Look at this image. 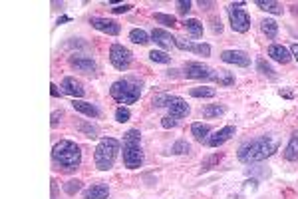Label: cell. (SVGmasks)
Instances as JSON below:
<instances>
[{
  "label": "cell",
  "mask_w": 298,
  "mask_h": 199,
  "mask_svg": "<svg viewBox=\"0 0 298 199\" xmlns=\"http://www.w3.org/2000/svg\"><path fill=\"white\" fill-rule=\"evenodd\" d=\"M161 126H163V128H167V130H169V128H175V126H177V120H173L171 116H167V118H163V120H161Z\"/></svg>",
  "instance_id": "obj_39"
},
{
  "label": "cell",
  "mask_w": 298,
  "mask_h": 199,
  "mask_svg": "<svg viewBox=\"0 0 298 199\" xmlns=\"http://www.w3.org/2000/svg\"><path fill=\"white\" fill-rule=\"evenodd\" d=\"M217 92L215 88H193L191 90V96L193 98H213Z\"/></svg>",
  "instance_id": "obj_28"
},
{
  "label": "cell",
  "mask_w": 298,
  "mask_h": 199,
  "mask_svg": "<svg viewBox=\"0 0 298 199\" xmlns=\"http://www.w3.org/2000/svg\"><path fill=\"white\" fill-rule=\"evenodd\" d=\"M221 60L227 62V64L243 66V68H247V66L251 64V56H249L247 52H243V50H225V52L221 54Z\"/></svg>",
  "instance_id": "obj_11"
},
{
  "label": "cell",
  "mask_w": 298,
  "mask_h": 199,
  "mask_svg": "<svg viewBox=\"0 0 298 199\" xmlns=\"http://www.w3.org/2000/svg\"><path fill=\"white\" fill-rule=\"evenodd\" d=\"M62 90L68 94V96H72L74 100H80V98H84V94H86V90H84V84L80 82V80H76V78H64V82H62Z\"/></svg>",
  "instance_id": "obj_13"
},
{
  "label": "cell",
  "mask_w": 298,
  "mask_h": 199,
  "mask_svg": "<svg viewBox=\"0 0 298 199\" xmlns=\"http://www.w3.org/2000/svg\"><path fill=\"white\" fill-rule=\"evenodd\" d=\"M227 12H229V18H231V28H233L235 32L245 34V32L251 28V18H249V14H247L243 8L231 4V6L227 8Z\"/></svg>",
  "instance_id": "obj_7"
},
{
  "label": "cell",
  "mask_w": 298,
  "mask_h": 199,
  "mask_svg": "<svg viewBox=\"0 0 298 199\" xmlns=\"http://www.w3.org/2000/svg\"><path fill=\"white\" fill-rule=\"evenodd\" d=\"M80 132H84L88 138H98V128L96 126H86V124H80L78 126Z\"/></svg>",
  "instance_id": "obj_34"
},
{
  "label": "cell",
  "mask_w": 298,
  "mask_h": 199,
  "mask_svg": "<svg viewBox=\"0 0 298 199\" xmlns=\"http://www.w3.org/2000/svg\"><path fill=\"white\" fill-rule=\"evenodd\" d=\"M118 152H120V142L116 138H104L98 148H96V154H94V160H96V168L102 170V172H108L114 168V162L118 158Z\"/></svg>",
  "instance_id": "obj_5"
},
{
  "label": "cell",
  "mask_w": 298,
  "mask_h": 199,
  "mask_svg": "<svg viewBox=\"0 0 298 199\" xmlns=\"http://www.w3.org/2000/svg\"><path fill=\"white\" fill-rule=\"evenodd\" d=\"M277 150H279V140H275L271 136H261V138L245 142L239 148L237 158L243 164H255V162H263V160L271 158Z\"/></svg>",
  "instance_id": "obj_1"
},
{
  "label": "cell",
  "mask_w": 298,
  "mask_h": 199,
  "mask_svg": "<svg viewBox=\"0 0 298 199\" xmlns=\"http://www.w3.org/2000/svg\"><path fill=\"white\" fill-rule=\"evenodd\" d=\"M293 56L297 58V62H298V44H293Z\"/></svg>",
  "instance_id": "obj_43"
},
{
  "label": "cell",
  "mask_w": 298,
  "mask_h": 199,
  "mask_svg": "<svg viewBox=\"0 0 298 199\" xmlns=\"http://www.w3.org/2000/svg\"><path fill=\"white\" fill-rule=\"evenodd\" d=\"M149 58H151L153 62H157V64H169V62H171V56H167L165 52H159V50L149 52Z\"/></svg>",
  "instance_id": "obj_31"
},
{
  "label": "cell",
  "mask_w": 298,
  "mask_h": 199,
  "mask_svg": "<svg viewBox=\"0 0 298 199\" xmlns=\"http://www.w3.org/2000/svg\"><path fill=\"white\" fill-rule=\"evenodd\" d=\"M90 24H92L96 30L106 32V34H110V36H118V34L122 32L120 24H118L116 20H110V18H98V16H94V18L90 20Z\"/></svg>",
  "instance_id": "obj_10"
},
{
  "label": "cell",
  "mask_w": 298,
  "mask_h": 199,
  "mask_svg": "<svg viewBox=\"0 0 298 199\" xmlns=\"http://www.w3.org/2000/svg\"><path fill=\"white\" fill-rule=\"evenodd\" d=\"M177 10H179V14H187L191 10V2L189 0H179L177 2Z\"/></svg>",
  "instance_id": "obj_37"
},
{
  "label": "cell",
  "mask_w": 298,
  "mask_h": 199,
  "mask_svg": "<svg viewBox=\"0 0 298 199\" xmlns=\"http://www.w3.org/2000/svg\"><path fill=\"white\" fill-rule=\"evenodd\" d=\"M124 164H126L128 170H138L144 164L142 134L138 130H130L124 136Z\"/></svg>",
  "instance_id": "obj_3"
},
{
  "label": "cell",
  "mask_w": 298,
  "mask_h": 199,
  "mask_svg": "<svg viewBox=\"0 0 298 199\" xmlns=\"http://www.w3.org/2000/svg\"><path fill=\"white\" fill-rule=\"evenodd\" d=\"M80 190H82V182L80 180H70L68 184H64V192L68 196H76Z\"/></svg>",
  "instance_id": "obj_29"
},
{
  "label": "cell",
  "mask_w": 298,
  "mask_h": 199,
  "mask_svg": "<svg viewBox=\"0 0 298 199\" xmlns=\"http://www.w3.org/2000/svg\"><path fill=\"white\" fill-rule=\"evenodd\" d=\"M261 30L267 34V38H277V34H279V24L275 22V20H271V18H267V20H263L261 22Z\"/></svg>",
  "instance_id": "obj_23"
},
{
  "label": "cell",
  "mask_w": 298,
  "mask_h": 199,
  "mask_svg": "<svg viewBox=\"0 0 298 199\" xmlns=\"http://www.w3.org/2000/svg\"><path fill=\"white\" fill-rule=\"evenodd\" d=\"M72 106H74L76 112H80V114H84L88 118H100V110L94 104H88V102H82V100H74Z\"/></svg>",
  "instance_id": "obj_18"
},
{
  "label": "cell",
  "mask_w": 298,
  "mask_h": 199,
  "mask_svg": "<svg viewBox=\"0 0 298 199\" xmlns=\"http://www.w3.org/2000/svg\"><path fill=\"white\" fill-rule=\"evenodd\" d=\"M191 134H193V138H195L197 142H205V140H207V136L211 134V128H209L207 124L195 122V124L191 126Z\"/></svg>",
  "instance_id": "obj_20"
},
{
  "label": "cell",
  "mask_w": 298,
  "mask_h": 199,
  "mask_svg": "<svg viewBox=\"0 0 298 199\" xmlns=\"http://www.w3.org/2000/svg\"><path fill=\"white\" fill-rule=\"evenodd\" d=\"M110 198V188L106 184H96L84 192V199H108Z\"/></svg>",
  "instance_id": "obj_17"
},
{
  "label": "cell",
  "mask_w": 298,
  "mask_h": 199,
  "mask_svg": "<svg viewBox=\"0 0 298 199\" xmlns=\"http://www.w3.org/2000/svg\"><path fill=\"white\" fill-rule=\"evenodd\" d=\"M60 116H62V112H54V114H52V126L58 124V118H60Z\"/></svg>",
  "instance_id": "obj_42"
},
{
  "label": "cell",
  "mask_w": 298,
  "mask_h": 199,
  "mask_svg": "<svg viewBox=\"0 0 298 199\" xmlns=\"http://www.w3.org/2000/svg\"><path fill=\"white\" fill-rule=\"evenodd\" d=\"M213 82H217L219 86H231V84H235V76L231 72H227V70H219Z\"/></svg>",
  "instance_id": "obj_26"
},
{
  "label": "cell",
  "mask_w": 298,
  "mask_h": 199,
  "mask_svg": "<svg viewBox=\"0 0 298 199\" xmlns=\"http://www.w3.org/2000/svg\"><path fill=\"white\" fill-rule=\"evenodd\" d=\"M110 62L116 70H128L132 64V52L122 44H112L110 48Z\"/></svg>",
  "instance_id": "obj_8"
},
{
  "label": "cell",
  "mask_w": 298,
  "mask_h": 199,
  "mask_svg": "<svg viewBox=\"0 0 298 199\" xmlns=\"http://www.w3.org/2000/svg\"><path fill=\"white\" fill-rule=\"evenodd\" d=\"M257 6L271 14H283V4H279L275 0H257Z\"/></svg>",
  "instance_id": "obj_22"
},
{
  "label": "cell",
  "mask_w": 298,
  "mask_h": 199,
  "mask_svg": "<svg viewBox=\"0 0 298 199\" xmlns=\"http://www.w3.org/2000/svg\"><path fill=\"white\" fill-rule=\"evenodd\" d=\"M189 150H191V146H189L187 142H177V144L171 148L173 154H189Z\"/></svg>",
  "instance_id": "obj_35"
},
{
  "label": "cell",
  "mask_w": 298,
  "mask_h": 199,
  "mask_svg": "<svg viewBox=\"0 0 298 199\" xmlns=\"http://www.w3.org/2000/svg\"><path fill=\"white\" fill-rule=\"evenodd\" d=\"M219 160H221V156H213L211 160H207V162L203 164V170H209V168H211V166H213L215 162H219Z\"/></svg>",
  "instance_id": "obj_40"
},
{
  "label": "cell",
  "mask_w": 298,
  "mask_h": 199,
  "mask_svg": "<svg viewBox=\"0 0 298 199\" xmlns=\"http://www.w3.org/2000/svg\"><path fill=\"white\" fill-rule=\"evenodd\" d=\"M167 108H169V116H171L173 120H181V118L189 116V112H191L189 104H187L183 98H179V96H169Z\"/></svg>",
  "instance_id": "obj_9"
},
{
  "label": "cell",
  "mask_w": 298,
  "mask_h": 199,
  "mask_svg": "<svg viewBox=\"0 0 298 199\" xmlns=\"http://www.w3.org/2000/svg\"><path fill=\"white\" fill-rule=\"evenodd\" d=\"M155 20L157 22H161V24H165V26H177V20H175V16H171V14H163V12H157L155 14Z\"/></svg>",
  "instance_id": "obj_30"
},
{
  "label": "cell",
  "mask_w": 298,
  "mask_h": 199,
  "mask_svg": "<svg viewBox=\"0 0 298 199\" xmlns=\"http://www.w3.org/2000/svg\"><path fill=\"white\" fill-rule=\"evenodd\" d=\"M183 24H185V28H187L195 38H199V36L203 34V24H201L197 18H189V20H185Z\"/></svg>",
  "instance_id": "obj_25"
},
{
  "label": "cell",
  "mask_w": 298,
  "mask_h": 199,
  "mask_svg": "<svg viewBox=\"0 0 298 199\" xmlns=\"http://www.w3.org/2000/svg\"><path fill=\"white\" fill-rule=\"evenodd\" d=\"M257 66H259V72H261V74H265V76H269V78H277L275 70H273V68H271V66H269V64H267L263 58L257 62Z\"/></svg>",
  "instance_id": "obj_33"
},
{
  "label": "cell",
  "mask_w": 298,
  "mask_h": 199,
  "mask_svg": "<svg viewBox=\"0 0 298 199\" xmlns=\"http://www.w3.org/2000/svg\"><path fill=\"white\" fill-rule=\"evenodd\" d=\"M233 136H235V128H233V126H225L223 130L215 132V134L207 140V144H209L211 148H219V146H223L225 142H229Z\"/></svg>",
  "instance_id": "obj_14"
},
{
  "label": "cell",
  "mask_w": 298,
  "mask_h": 199,
  "mask_svg": "<svg viewBox=\"0 0 298 199\" xmlns=\"http://www.w3.org/2000/svg\"><path fill=\"white\" fill-rule=\"evenodd\" d=\"M130 118H132V112H130L128 108L120 106V108L116 110V120H118L120 124H126V122H130Z\"/></svg>",
  "instance_id": "obj_32"
},
{
  "label": "cell",
  "mask_w": 298,
  "mask_h": 199,
  "mask_svg": "<svg viewBox=\"0 0 298 199\" xmlns=\"http://www.w3.org/2000/svg\"><path fill=\"white\" fill-rule=\"evenodd\" d=\"M167 100H169V94H157L153 98V104L155 108H167Z\"/></svg>",
  "instance_id": "obj_36"
},
{
  "label": "cell",
  "mask_w": 298,
  "mask_h": 199,
  "mask_svg": "<svg viewBox=\"0 0 298 199\" xmlns=\"http://www.w3.org/2000/svg\"><path fill=\"white\" fill-rule=\"evenodd\" d=\"M225 112H227V108H225V106H219V104L203 108V116H205V118H217V116H223Z\"/></svg>",
  "instance_id": "obj_27"
},
{
  "label": "cell",
  "mask_w": 298,
  "mask_h": 199,
  "mask_svg": "<svg viewBox=\"0 0 298 199\" xmlns=\"http://www.w3.org/2000/svg\"><path fill=\"white\" fill-rule=\"evenodd\" d=\"M70 64L78 70V72H84V74H94L98 68H96V62L92 58H86V56H72L70 58Z\"/></svg>",
  "instance_id": "obj_15"
},
{
  "label": "cell",
  "mask_w": 298,
  "mask_h": 199,
  "mask_svg": "<svg viewBox=\"0 0 298 199\" xmlns=\"http://www.w3.org/2000/svg\"><path fill=\"white\" fill-rule=\"evenodd\" d=\"M183 74H185L187 78H193V80H205V82H211V80H215L217 70H213L211 66L201 64V62H187L185 68H183Z\"/></svg>",
  "instance_id": "obj_6"
},
{
  "label": "cell",
  "mask_w": 298,
  "mask_h": 199,
  "mask_svg": "<svg viewBox=\"0 0 298 199\" xmlns=\"http://www.w3.org/2000/svg\"><path fill=\"white\" fill-rule=\"evenodd\" d=\"M142 84L136 80H118L112 84L110 94L120 104H136L142 98Z\"/></svg>",
  "instance_id": "obj_4"
},
{
  "label": "cell",
  "mask_w": 298,
  "mask_h": 199,
  "mask_svg": "<svg viewBox=\"0 0 298 199\" xmlns=\"http://www.w3.org/2000/svg\"><path fill=\"white\" fill-rule=\"evenodd\" d=\"M134 6L132 4H118L116 8H112L114 10V14H124V12H130Z\"/></svg>",
  "instance_id": "obj_38"
},
{
  "label": "cell",
  "mask_w": 298,
  "mask_h": 199,
  "mask_svg": "<svg viewBox=\"0 0 298 199\" xmlns=\"http://www.w3.org/2000/svg\"><path fill=\"white\" fill-rule=\"evenodd\" d=\"M50 94H52L54 98H58V96H60V92H58V86H56V84H52V86H50Z\"/></svg>",
  "instance_id": "obj_41"
},
{
  "label": "cell",
  "mask_w": 298,
  "mask_h": 199,
  "mask_svg": "<svg viewBox=\"0 0 298 199\" xmlns=\"http://www.w3.org/2000/svg\"><path fill=\"white\" fill-rule=\"evenodd\" d=\"M151 38L155 40V44H159V46H161V48H165V50H169V48H171V44H173L171 34H169V32H165V30H161V28H153Z\"/></svg>",
  "instance_id": "obj_19"
},
{
  "label": "cell",
  "mask_w": 298,
  "mask_h": 199,
  "mask_svg": "<svg viewBox=\"0 0 298 199\" xmlns=\"http://www.w3.org/2000/svg\"><path fill=\"white\" fill-rule=\"evenodd\" d=\"M130 40L134 42V44H142V46H146L149 42V36L146 30H140V28H134L132 32H130Z\"/></svg>",
  "instance_id": "obj_24"
},
{
  "label": "cell",
  "mask_w": 298,
  "mask_h": 199,
  "mask_svg": "<svg viewBox=\"0 0 298 199\" xmlns=\"http://www.w3.org/2000/svg\"><path fill=\"white\" fill-rule=\"evenodd\" d=\"M285 158H287L289 162H297L298 160V132H295V134L291 136V142H289V146H287V150H285Z\"/></svg>",
  "instance_id": "obj_21"
},
{
  "label": "cell",
  "mask_w": 298,
  "mask_h": 199,
  "mask_svg": "<svg viewBox=\"0 0 298 199\" xmlns=\"http://www.w3.org/2000/svg\"><path fill=\"white\" fill-rule=\"evenodd\" d=\"M199 6H213V2H203V0H201Z\"/></svg>",
  "instance_id": "obj_44"
},
{
  "label": "cell",
  "mask_w": 298,
  "mask_h": 199,
  "mask_svg": "<svg viewBox=\"0 0 298 199\" xmlns=\"http://www.w3.org/2000/svg\"><path fill=\"white\" fill-rule=\"evenodd\" d=\"M52 158L54 162L66 170V172H72V170H78L80 164H82V150L78 144L70 142V140H62L60 144L54 146L52 150Z\"/></svg>",
  "instance_id": "obj_2"
},
{
  "label": "cell",
  "mask_w": 298,
  "mask_h": 199,
  "mask_svg": "<svg viewBox=\"0 0 298 199\" xmlns=\"http://www.w3.org/2000/svg\"><path fill=\"white\" fill-rule=\"evenodd\" d=\"M173 44L179 50H189V52H195L199 56H211V46L209 44H193V42H187L183 38H173Z\"/></svg>",
  "instance_id": "obj_12"
},
{
  "label": "cell",
  "mask_w": 298,
  "mask_h": 199,
  "mask_svg": "<svg viewBox=\"0 0 298 199\" xmlns=\"http://www.w3.org/2000/svg\"><path fill=\"white\" fill-rule=\"evenodd\" d=\"M269 56L275 60V62H279V64H289L291 62V52H289V48L287 46H283V44H273L271 48H269Z\"/></svg>",
  "instance_id": "obj_16"
}]
</instances>
